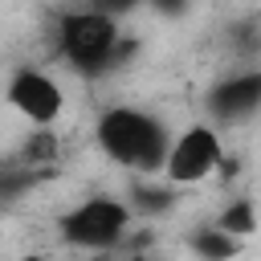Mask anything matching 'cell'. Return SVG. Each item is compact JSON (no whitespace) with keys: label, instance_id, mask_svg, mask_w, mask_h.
I'll list each match as a JSON object with an SVG mask.
<instances>
[{"label":"cell","instance_id":"cell-1","mask_svg":"<svg viewBox=\"0 0 261 261\" xmlns=\"http://www.w3.org/2000/svg\"><path fill=\"white\" fill-rule=\"evenodd\" d=\"M53 45H57V57L82 77H106V73L122 69V61L135 57V41L122 37L118 20L90 4L73 8L57 20Z\"/></svg>","mask_w":261,"mask_h":261},{"label":"cell","instance_id":"cell-2","mask_svg":"<svg viewBox=\"0 0 261 261\" xmlns=\"http://www.w3.org/2000/svg\"><path fill=\"white\" fill-rule=\"evenodd\" d=\"M94 143L110 163L126 167L130 175H147V171L163 167L171 130L159 114H151L143 106H130V102H118V106H106L98 114Z\"/></svg>","mask_w":261,"mask_h":261},{"label":"cell","instance_id":"cell-3","mask_svg":"<svg viewBox=\"0 0 261 261\" xmlns=\"http://www.w3.org/2000/svg\"><path fill=\"white\" fill-rule=\"evenodd\" d=\"M130 224H135V216L126 208V200H118V196H86L57 216L61 241L73 249H86V253H106V249L126 245Z\"/></svg>","mask_w":261,"mask_h":261},{"label":"cell","instance_id":"cell-4","mask_svg":"<svg viewBox=\"0 0 261 261\" xmlns=\"http://www.w3.org/2000/svg\"><path fill=\"white\" fill-rule=\"evenodd\" d=\"M220 159H224L220 126H212V122H192V126H184L179 135H171L159 175H163L167 184H175V188H192V184H204L208 175H216Z\"/></svg>","mask_w":261,"mask_h":261},{"label":"cell","instance_id":"cell-5","mask_svg":"<svg viewBox=\"0 0 261 261\" xmlns=\"http://www.w3.org/2000/svg\"><path fill=\"white\" fill-rule=\"evenodd\" d=\"M4 102L29 122V126H53L65 110V94L57 86L53 73L37 69V65H20L8 73L4 82Z\"/></svg>","mask_w":261,"mask_h":261},{"label":"cell","instance_id":"cell-6","mask_svg":"<svg viewBox=\"0 0 261 261\" xmlns=\"http://www.w3.org/2000/svg\"><path fill=\"white\" fill-rule=\"evenodd\" d=\"M204 110L212 126H245L261 110V69H237L208 86Z\"/></svg>","mask_w":261,"mask_h":261},{"label":"cell","instance_id":"cell-7","mask_svg":"<svg viewBox=\"0 0 261 261\" xmlns=\"http://www.w3.org/2000/svg\"><path fill=\"white\" fill-rule=\"evenodd\" d=\"M175 204H179V196H175V184H167L159 171L135 175V179H130V188H126V208H130V216L159 220V216H167Z\"/></svg>","mask_w":261,"mask_h":261},{"label":"cell","instance_id":"cell-8","mask_svg":"<svg viewBox=\"0 0 261 261\" xmlns=\"http://www.w3.org/2000/svg\"><path fill=\"white\" fill-rule=\"evenodd\" d=\"M45 175H49V167H37L24 159H4L0 163V208H12L24 196H33L45 184Z\"/></svg>","mask_w":261,"mask_h":261},{"label":"cell","instance_id":"cell-9","mask_svg":"<svg viewBox=\"0 0 261 261\" xmlns=\"http://www.w3.org/2000/svg\"><path fill=\"white\" fill-rule=\"evenodd\" d=\"M188 249H192L200 261H228V257L241 253V237L224 232L220 224H208V228H196V232L188 237Z\"/></svg>","mask_w":261,"mask_h":261},{"label":"cell","instance_id":"cell-10","mask_svg":"<svg viewBox=\"0 0 261 261\" xmlns=\"http://www.w3.org/2000/svg\"><path fill=\"white\" fill-rule=\"evenodd\" d=\"M216 224L224 228V232H232V237H253V228H257V204L249 200V196H237V200H228V208L216 216Z\"/></svg>","mask_w":261,"mask_h":261},{"label":"cell","instance_id":"cell-11","mask_svg":"<svg viewBox=\"0 0 261 261\" xmlns=\"http://www.w3.org/2000/svg\"><path fill=\"white\" fill-rule=\"evenodd\" d=\"M57 151H61L57 135H53L49 126H37V130H33V135L20 143V155H16V159L37 163V167H53V163H57Z\"/></svg>","mask_w":261,"mask_h":261},{"label":"cell","instance_id":"cell-12","mask_svg":"<svg viewBox=\"0 0 261 261\" xmlns=\"http://www.w3.org/2000/svg\"><path fill=\"white\" fill-rule=\"evenodd\" d=\"M90 8H98V12H106V16H114V20H122V16H130L135 8H143V0H86Z\"/></svg>","mask_w":261,"mask_h":261},{"label":"cell","instance_id":"cell-13","mask_svg":"<svg viewBox=\"0 0 261 261\" xmlns=\"http://www.w3.org/2000/svg\"><path fill=\"white\" fill-rule=\"evenodd\" d=\"M155 16H163V20H179V16H188V8H192V0H143Z\"/></svg>","mask_w":261,"mask_h":261}]
</instances>
